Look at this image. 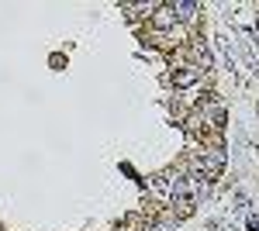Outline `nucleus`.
<instances>
[{
	"mask_svg": "<svg viewBox=\"0 0 259 231\" xmlns=\"http://www.w3.org/2000/svg\"><path fill=\"white\" fill-rule=\"evenodd\" d=\"M225 149H207V152H197L190 155V176L200 179V183H211V179H218L221 169H225Z\"/></svg>",
	"mask_w": 259,
	"mask_h": 231,
	"instance_id": "1",
	"label": "nucleus"
},
{
	"mask_svg": "<svg viewBox=\"0 0 259 231\" xmlns=\"http://www.w3.org/2000/svg\"><path fill=\"white\" fill-rule=\"evenodd\" d=\"M200 121H204V128H211V131H221V124H225V107H221L218 100H207V104H200Z\"/></svg>",
	"mask_w": 259,
	"mask_h": 231,
	"instance_id": "2",
	"label": "nucleus"
},
{
	"mask_svg": "<svg viewBox=\"0 0 259 231\" xmlns=\"http://www.w3.org/2000/svg\"><path fill=\"white\" fill-rule=\"evenodd\" d=\"M152 28L156 31H177V14H173L169 4H162V7L152 11Z\"/></svg>",
	"mask_w": 259,
	"mask_h": 231,
	"instance_id": "3",
	"label": "nucleus"
},
{
	"mask_svg": "<svg viewBox=\"0 0 259 231\" xmlns=\"http://www.w3.org/2000/svg\"><path fill=\"white\" fill-rule=\"evenodd\" d=\"M200 76H204L200 66H187V69L173 73V83H177V86H194V83H200Z\"/></svg>",
	"mask_w": 259,
	"mask_h": 231,
	"instance_id": "4",
	"label": "nucleus"
},
{
	"mask_svg": "<svg viewBox=\"0 0 259 231\" xmlns=\"http://www.w3.org/2000/svg\"><path fill=\"white\" fill-rule=\"evenodd\" d=\"M169 7H173L177 21H194V18H197V11H200V7L194 4V0H173Z\"/></svg>",
	"mask_w": 259,
	"mask_h": 231,
	"instance_id": "5",
	"label": "nucleus"
}]
</instances>
